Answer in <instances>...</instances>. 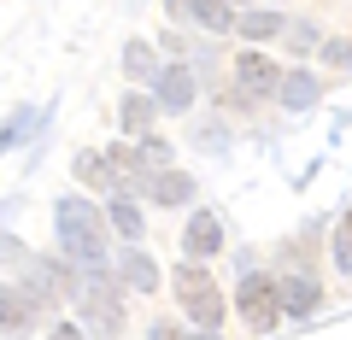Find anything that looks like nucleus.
<instances>
[{"label":"nucleus","mask_w":352,"mask_h":340,"mask_svg":"<svg viewBox=\"0 0 352 340\" xmlns=\"http://www.w3.org/2000/svg\"><path fill=\"white\" fill-rule=\"evenodd\" d=\"M182 247H188L194 258H206V252H217V247H223V223H217L212 212L188 217V235H182Z\"/></svg>","instance_id":"nucleus-6"},{"label":"nucleus","mask_w":352,"mask_h":340,"mask_svg":"<svg viewBox=\"0 0 352 340\" xmlns=\"http://www.w3.org/2000/svg\"><path fill=\"white\" fill-rule=\"evenodd\" d=\"M317 94H323V82H317V76H282V106H294V112H305Z\"/></svg>","instance_id":"nucleus-11"},{"label":"nucleus","mask_w":352,"mask_h":340,"mask_svg":"<svg viewBox=\"0 0 352 340\" xmlns=\"http://www.w3.org/2000/svg\"><path fill=\"white\" fill-rule=\"evenodd\" d=\"M335 264L352 276V217H340V223H335Z\"/></svg>","instance_id":"nucleus-19"},{"label":"nucleus","mask_w":352,"mask_h":340,"mask_svg":"<svg viewBox=\"0 0 352 340\" xmlns=\"http://www.w3.org/2000/svg\"><path fill=\"white\" fill-rule=\"evenodd\" d=\"M235 76H241V89H247V94H282V71L270 59H258V53H241Z\"/></svg>","instance_id":"nucleus-5"},{"label":"nucleus","mask_w":352,"mask_h":340,"mask_svg":"<svg viewBox=\"0 0 352 340\" xmlns=\"http://www.w3.org/2000/svg\"><path fill=\"white\" fill-rule=\"evenodd\" d=\"M147 194H153V200H164V205H182L194 194V182L182 177V170H159V177H147Z\"/></svg>","instance_id":"nucleus-9"},{"label":"nucleus","mask_w":352,"mask_h":340,"mask_svg":"<svg viewBox=\"0 0 352 340\" xmlns=\"http://www.w3.org/2000/svg\"><path fill=\"white\" fill-rule=\"evenodd\" d=\"M188 6L200 12L206 30H229V24H235V18H229V0H188Z\"/></svg>","instance_id":"nucleus-15"},{"label":"nucleus","mask_w":352,"mask_h":340,"mask_svg":"<svg viewBox=\"0 0 352 340\" xmlns=\"http://www.w3.org/2000/svg\"><path fill=\"white\" fill-rule=\"evenodd\" d=\"M124 276H129V288H141V293L159 288V270H153V258H141V252H129V258H124Z\"/></svg>","instance_id":"nucleus-12"},{"label":"nucleus","mask_w":352,"mask_h":340,"mask_svg":"<svg viewBox=\"0 0 352 340\" xmlns=\"http://www.w3.org/2000/svg\"><path fill=\"white\" fill-rule=\"evenodd\" d=\"M53 340H82V335H76L71 323H59V328H53Z\"/></svg>","instance_id":"nucleus-21"},{"label":"nucleus","mask_w":352,"mask_h":340,"mask_svg":"<svg viewBox=\"0 0 352 340\" xmlns=\"http://www.w3.org/2000/svg\"><path fill=\"white\" fill-rule=\"evenodd\" d=\"M170 288H176L182 311H188L200 328H217V323H223V293H217V282L206 276L200 264H182V270L170 276Z\"/></svg>","instance_id":"nucleus-2"},{"label":"nucleus","mask_w":352,"mask_h":340,"mask_svg":"<svg viewBox=\"0 0 352 340\" xmlns=\"http://www.w3.org/2000/svg\"><path fill=\"white\" fill-rule=\"evenodd\" d=\"M106 217H112V223H118V235H124V240H141V212H135V205H129V200H118V205H112V212H106Z\"/></svg>","instance_id":"nucleus-17"},{"label":"nucleus","mask_w":352,"mask_h":340,"mask_svg":"<svg viewBox=\"0 0 352 340\" xmlns=\"http://www.w3.org/2000/svg\"><path fill=\"white\" fill-rule=\"evenodd\" d=\"M59 240H65V252H71L76 264H88V270L106 264V223H100L94 205L65 200V205H59Z\"/></svg>","instance_id":"nucleus-1"},{"label":"nucleus","mask_w":352,"mask_h":340,"mask_svg":"<svg viewBox=\"0 0 352 340\" xmlns=\"http://www.w3.org/2000/svg\"><path fill=\"white\" fill-rule=\"evenodd\" d=\"M159 100H164V106H170V112H182V106H188V100H194V76H188V71H182V65H170V71H164V76H159Z\"/></svg>","instance_id":"nucleus-8"},{"label":"nucleus","mask_w":352,"mask_h":340,"mask_svg":"<svg viewBox=\"0 0 352 340\" xmlns=\"http://www.w3.org/2000/svg\"><path fill=\"white\" fill-rule=\"evenodd\" d=\"M159 340H212V335H170V328H159Z\"/></svg>","instance_id":"nucleus-22"},{"label":"nucleus","mask_w":352,"mask_h":340,"mask_svg":"<svg viewBox=\"0 0 352 340\" xmlns=\"http://www.w3.org/2000/svg\"><path fill=\"white\" fill-rule=\"evenodd\" d=\"M124 129H129V135H147V129H153V100L129 94V100H124Z\"/></svg>","instance_id":"nucleus-14"},{"label":"nucleus","mask_w":352,"mask_h":340,"mask_svg":"<svg viewBox=\"0 0 352 340\" xmlns=\"http://www.w3.org/2000/svg\"><path fill=\"white\" fill-rule=\"evenodd\" d=\"M76 177H82L88 188H100V182H112V159H106V152H82V159H76Z\"/></svg>","instance_id":"nucleus-13"},{"label":"nucleus","mask_w":352,"mask_h":340,"mask_svg":"<svg viewBox=\"0 0 352 340\" xmlns=\"http://www.w3.org/2000/svg\"><path fill=\"white\" fill-rule=\"evenodd\" d=\"M241 36H247V41H270V36H288V24H282V12H247V18H241Z\"/></svg>","instance_id":"nucleus-10"},{"label":"nucleus","mask_w":352,"mask_h":340,"mask_svg":"<svg viewBox=\"0 0 352 340\" xmlns=\"http://www.w3.org/2000/svg\"><path fill=\"white\" fill-rule=\"evenodd\" d=\"M30 323H36V299H30V293H24V299L6 293V328L18 335V328H30Z\"/></svg>","instance_id":"nucleus-16"},{"label":"nucleus","mask_w":352,"mask_h":340,"mask_svg":"<svg viewBox=\"0 0 352 340\" xmlns=\"http://www.w3.org/2000/svg\"><path fill=\"white\" fill-rule=\"evenodd\" d=\"M352 59V41H329V65H346Z\"/></svg>","instance_id":"nucleus-20"},{"label":"nucleus","mask_w":352,"mask_h":340,"mask_svg":"<svg viewBox=\"0 0 352 340\" xmlns=\"http://www.w3.org/2000/svg\"><path fill=\"white\" fill-rule=\"evenodd\" d=\"M124 71L129 76H147L153 71V47H147V41H129V47H124Z\"/></svg>","instance_id":"nucleus-18"},{"label":"nucleus","mask_w":352,"mask_h":340,"mask_svg":"<svg viewBox=\"0 0 352 340\" xmlns=\"http://www.w3.org/2000/svg\"><path fill=\"white\" fill-rule=\"evenodd\" d=\"M276 288H282V311H294V317H305V311L317 305V282L305 276V270H294V276H282Z\"/></svg>","instance_id":"nucleus-7"},{"label":"nucleus","mask_w":352,"mask_h":340,"mask_svg":"<svg viewBox=\"0 0 352 340\" xmlns=\"http://www.w3.org/2000/svg\"><path fill=\"white\" fill-rule=\"evenodd\" d=\"M235 305H241V317L264 335V328H276V317H282V288H276V282H264V276H247Z\"/></svg>","instance_id":"nucleus-3"},{"label":"nucleus","mask_w":352,"mask_h":340,"mask_svg":"<svg viewBox=\"0 0 352 340\" xmlns=\"http://www.w3.org/2000/svg\"><path fill=\"white\" fill-rule=\"evenodd\" d=\"M82 305H88V317H94V328H106V335L124 323V311H118V299H112V288H106V276H88V282H82Z\"/></svg>","instance_id":"nucleus-4"}]
</instances>
